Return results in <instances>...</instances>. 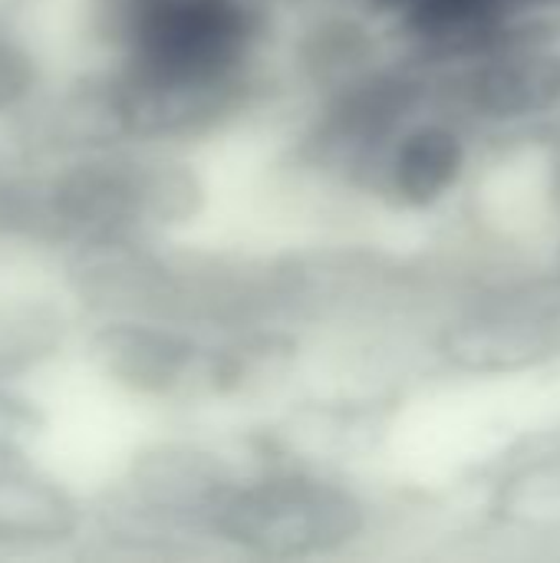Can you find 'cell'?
Masks as SVG:
<instances>
[{
  "label": "cell",
  "mask_w": 560,
  "mask_h": 563,
  "mask_svg": "<svg viewBox=\"0 0 560 563\" xmlns=\"http://www.w3.org/2000/svg\"><path fill=\"white\" fill-rule=\"evenodd\" d=\"M215 208L198 152L106 145L26 162L20 247L63 257L83 247L185 241Z\"/></svg>",
  "instance_id": "obj_1"
},
{
  "label": "cell",
  "mask_w": 560,
  "mask_h": 563,
  "mask_svg": "<svg viewBox=\"0 0 560 563\" xmlns=\"http://www.w3.org/2000/svg\"><path fill=\"white\" fill-rule=\"evenodd\" d=\"M386 525L389 511L350 472L271 452L251 439L241 472L211 515L205 544L244 561H343L386 538Z\"/></svg>",
  "instance_id": "obj_2"
},
{
  "label": "cell",
  "mask_w": 560,
  "mask_h": 563,
  "mask_svg": "<svg viewBox=\"0 0 560 563\" xmlns=\"http://www.w3.org/2000/svg\"><path fill=\"white\" fill-rule=\"evenodd\" d=\"M495 152L498 145L449 106L426 73L422 92L360 158L347 201L393 224L449 221L479 195Z\"/></svg>",
  "instance_id": "obj_3"
},
{
  "label": "cell",
  "mask_w": 560,
  "mask_h": 563,
  "mask_svg": "<svg viewBox=\"0 0 560 563\" xmlns=\"http://www.w3.org/2000/svg\"><path fill=\"white\" fill-rule=\"evenodd\" d=\"M96 505L40 455L0 462V558L79 554Z\"/></svg>",
  "instance_id": "obj_4"
},
{
  "label": "cell",
  "mask_w": 560,
  "mask_h": 563,
  "mask_svg": "<svg viewBox=\"0 0 560 563\" xmlns=\"http://www.w3.org/2000/svg\"><path fill=\"white\" fill-rule=\"evenodd\" d=\"M83 310L59 284L0 280V379L33 383L79 350Z\"/></svg>",
  "instance_id": "obj_5"
},
{
  "label": "cell",
  "mask_w": 560,
  "mask_h": 563,
  "mask_svg": "<svg viewBox=\"0 0 560 563\" xmlns=\"http://www.w3.org/2000/svg\"><path fill=\"white\" fill-rule=\"evenodd\" d=\"M53 86L46 53L23 23L17 0H0V132L7 135Z\"/></svg>",
  "instance_id": "obj_6"
},
{
  "label": "cell",
  "mask_w": 560,
  "mask_h": 563,
  "mask_svg": "<svg viewBox=\"0 0 560 563\" xmlns=\"http://www.w3.org/2000/svg\"><path fill=\"white\" fill-rule=\"evenodd\" d=\"M50 409L30 383L0 379V462L40 455L50 439Z\"/></svg>",
  "instance_id": "obj_7"
},
{
  "label": "cell",
  "mask_w": 560,
  "mask_h": 563,
  "mask_svg": "<svg viewBox=\"0 0 560 563\" xmlns=\"http://www.w3.org/2000/svg\"><path fill=\"white\" fill-rule=\"evenodd\" d=\"M545 264L560 274V205L554 221H551V241H548V247H545Z\"/></svg>",
  "instance_id": "obj_8"
}]
</instances>
